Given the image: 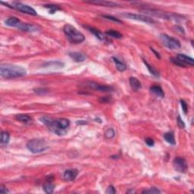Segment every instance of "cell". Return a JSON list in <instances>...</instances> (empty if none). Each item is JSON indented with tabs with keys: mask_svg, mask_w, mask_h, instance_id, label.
I'll use <instances>...</instances> for the list:
<instances>
[{
	"mask_svg": "<svg viewBox=\"0 0 194 194\" xmlns=\"http://www.w3.org/2000/svg\"><path fill=\"white\" fill-rule=\"evenodd\" d=\"M26 70L21 66L11 64H3L0 66V74L6 79L17 78L26 75Z\"/></svg>",
	"mask_w": 194,
	"mask_h": 194,
	"instance_id": "1",
	"label": "cell"
},
{
	"mask_svg": "<svg viewBox=\"0 0 194 194\" xmlns=\"http://www.w3.org/2000/svg\"><path fill=\"white\" fill-rule=\"evenodd\" d=\"M70 126V121L67 118H58L54 120L52 123L48 127L51 131L58 136H63L66 134Z\"/></svg>",
	"mask_w": 194,
	"mask_h": 194,
	"instance_id": "2",
	"label": "cell"
},
{
	"mask_svg": "<svg viewBox=\"0 0 194 194\" xmlns=\"http://www.w3.org/2000/svg\"><path fill=\"white\" fill-rule=\"evenodd\" d=\"M65 34L68 37V39L74 43H81L85 39V36L82 33L77 31L74 27L71 24H65L63 28Z\"/></svg>",
	"mask_w": 194,
	"mask_h": 194,
	"instance_id": "3",
	"label": "cell"
},
{
	"mask_svg": "<svg viewBox=\"0 0 194 194\" xmlns=\"http://www.w3.org/2000/svg\"><path fill=\"white\" fill-rule=\"evenodd\" d=\"M27 148L32 153H40L44 152L49 148V146L44 140L33 139L27 144Z\"/></svg>",
	"mask_w": 194,
	"mask_h": 194,
	"instance_id": "4",
	"label": "cell"
},
{
	"mask_svg": "<svg viewBox=\"0 0 194 194\" xmlns=\"http://www.w3.org/2000/svg\"><path fill=\"white\" fill-rule=\"evenodd\" d=\"M160 39H161L162 44L167 48L170 49H177L181 48V43L176 38L170 36L165 33H162L160 35Z\"/></svg>",
	"mask_w": 194,
	"mask_h": 194,
	"instance_id": "5",
	"label": "cell"
},
{
	"mask_svg": "<svg viewBox=\"0 0 194 194\" xmlns=\"http://www.w3.org/2000/svg\"><path fill=\"white\" fill-rule=\"evenodd\" d=\"M10 8L16 9V10L19 11V12H22V13H25L31 15H37L36 12L32 7H31V6H28L26 4L20 2H13L12 3V6H11Z\"/></svg>",
	"mask_w": 194,
	"mask_h": 194,
	"instance_id": "6",
	"label": "cell"
},
{
	"mask_svg": "<svg viewBox=\"0 0 194 194\" xmlns=\"http://www.w3.org/2000/svg\"><path fill=\"white\" fill-rule=\"evenodd\" d=\"M173 166L175 171L180 173H184L188 168L187 162L182 157H176L173 161Z\"/></svg>",
	"mask_w": 194,
	"mask_h": 194,
	"instance_id": "7",
	"label": "cell"
},
{
	"mask_svg": "<svg viewBox=\"0 0 194 194\" xmlns=\"http://www.w3.org/2000/svg\"><path fill=\"white\" fill-rule=\"evenodd\" d=\"M87 86L92 90H98V91L101 92H111L113 90V88L110 86L103 85V84H97V83L93 82V81H88L87 83Z\"/></svg>",
	"mask_w": 194,
	"mask_h": 194,
	"instance_id": "8",
	"label": "cell"
},
{
	"mask_svg": "<svg viewBox=\"0 0 194 194\" xmlns=\"http://www.w3.org/2000/svg\"><path fill=\"white\" fill-rule=\"evenodd\" d=\"M124 16L128 17L130 19H133V20L136 21H140L144 22V23L148 24H152L155 23V21L151 17L145 16L143 15H137V14H133V13H125L123 14Z\"/></svg>",
	"mask_w": 194,
	"mask_h": 194,
	"instance_id": "9",
	"label": "cell"
},
{
	"mask_svg": "<svg viewBox=\"0 0 194 194\" xmlns=\"http://www.w3.org/2000/svg\"><path fill=\"white\" fill-rule=\"evenodd\" d=\"M78 174V171L77 169H68L64 172V177L65 181H72L77 177Z\"/></svg>",
	"mask_w": 194,
	"mask_h": 194,
	"instance_id": "10",
	"label": "cell"
},
{
	"mask_svg": "<svg viewBox=\"0 0 194 194\" xmlns=\"http://www.w3.org/2000/svg\"><path fill=\"white\" fill-rule=\"evenodd\" d=\"M38 28H39V27L32 24L21 23V24L18 27V29L23 31H26V32H34V31H37Z\"/></svg>",
	"mask_w": 194,
	"mask_h": 194,
	"instance_id": "11",
	"label": "cell"
},
{
	"mask_svg": "<svg viewBox=\"0 0 194 194\" xmlns=\"http://www.w3.org/2000/svg\"><path fill=\"white\" fill-rule=\"evenodd\" d=\"M86 3L96 5V6H105V7H116V6H119L118 3L113 2H109V1H90V2H86Z\"/></svg>",
	"mask_w": 194,
	"mask_h": 194,
	"instance_id": "12",
	"label": "cell"
},
{
	"mask_svg": "<svg viewBox=\"0 0 194 194\" xmlns=\"http://www.w3.org/2000/svg\"><path fill=\"white\" fill-rule=\"evenodd\" d=\"M176 58H177L178 59L180 60V61L182 62L184 64H185L186 65H190V66H193L194 65V60L193 58H191V57H189L187 56V55H184V54H177V57Z\"/></svg>",
	"mask_w": 194,
	"mask_h": 194,
	"instance_id": "13",
	"label": "cell"
},
{
	"mask_svg": "<svg viewBox=\"0 0 194 194\" xmlns=\"http://www.w3.org/2000/svg\"><path fill=\"white\" fill-rule=\"evenodd\" d=\"M69 55L76 62H83L87 58L86 55L84 54L81 53V52H70Z\"/></svg>",
	"mask_w": 194,
	"mask_h": 194,
	"instance_id": "14",
	"label": "cell"
},
{
	"mask_svg": "<svg viewBox=\"0 0 194 194\" xmlns=\"http://www.w3.org/2000/svg\"><path fill=\"white\" fill-rule=\"evenodd\" d=\"M5 23H6V24L9 27H12V28H18L19 25L21 24V21L19 20L18 18H17V17H9L7 20H6Z\"/></svg>",
	"mask_w": 194,
	"mask_h": 194,
	"instance_id": "15",
	"label": "cell"
},
{
	"mask_svg": "<svg viewBox=\"0 0 194 194\" xmlns=\"http://www.w3.org/2000/svg\"><path fill=\"white\" fill-rule=\"evenodd\" d=\"M130 85L131 87V88L133 89L134 91H137L138 90L141 88V83L140 82V80H138L136 77H130Z\"/></svg>",
	"mask_w": 194,
	"mask_h": 194,
	"instance_id": "16",
	"label": "cell"
},
{
	"mask_svg": "<svg viewBox=\"0 0 194 194\" xmlns=\"http://www.w3.org/2000/svg\"><path fill=\"white\" fill-rule=\"evenodd\" d=\"M150 91L151 93H152L153 94H155V96L161 97V98H163L165 96V93H164V91L162 90V89L161 88V87L159 86H152V87H150Z\"/></svg>",
	"mask_w": 194,
	"mask_h": 194,
	"instance_id": "17",
	"label": "cell"
},
{
	"mask_svg": "<svg viewBox=\"0 0 194 194\" xmlns=\"http://www.w3.org/2000/svg\"><path fill=\"white\" fill-rule=\"evenodd\" d=\"M86 28L88 29V31L90 32H91L93 35H95L99 39H100V40H105L106 39V36L103 35V33L100 32V31H99L98 29L94 28H91V27H86Z\"/></svg>",
	"mask_w": 194,
	"mask_h": 194,
	"instance_id": "18",
	"label": "cell"
},
{
	"mask_svg": "<svg viewBox=\"0 0 194 194\" xmlns=\"http://www.w3.org/2000/svg\"><path fill=\"white\" fill-rule=\"evenodd\" d=\"M164 139L166 141L167 143H168L171 145H175L176 144V141H175V138H174V133L172 132H167L164 134Z\"/></svg>",
	"mask_w": 194,
	"mask_h": 194,
	"instance_id": "19",
	"label": "cell"
},
{
	"mask_svg": "<svg viewBox=\"0 0 194 194\" xmlns=\"http://www.w3.org/2000/svg\"><path fill=\"white\" fill-rule=\"evenodd\" d=\"M112 60H113L114 64L116 65V68H117L119 71L123 72V71H125V70L127 69V65H125L123 62L120 61V60L118 59L115 57H112Z\"/></svg>",
	"mask_w": 194,
	"mask_h": 194,
	"instance_id": "20",
	"label": "cell"
},
{
	"mask_svg": "<svg viewBox=\"0 0 194 194\" xmlns=\"http://www.w3.org/2000/svg\"><path fill=\"white\" fill-rule=\"evenodd\" d=\"M16 119L17 120H18L19 121L22 122V123L24 124H29L31 123V121H32V118H31L29 115H28V114H17Z\"/></svg>",
	"mask_w": 194,
	"mask_h": 194,
	"instance_id": "21",
	"label": "cell"
},
{
	"mask_svg": "<svg viewBox=\"0 0 194 194\" xmlns=\"http://www.w3.org/2000/svg\"><path fill=\"white\" fill-rule=\"evenodd\" d=\"M55 184H52V181H47L43 184V190L47 193H52L55 190Z\"/></svg>",
	"mask_w": 194,
	"mask_h": 194,
	"instance_id": "22",
	"label": "cell"
},
{
	"mask_svg": "<svg viewBox=\"0 0 194 194\" xmlns=\"http://www.w3.org/2000/svg\"><path fill=\"white\" fill-rule=\"evenodd\" d=\"M144 64H145L146 68H147L148 71H149V73H150L152 75L155 76V77H159V71H157L155 68H154L152 66V65H150L149 64V63L147 62H146V60L144 59Z\"/></svg>",
	"mask_w": 194,
	"mask_h": 194,
	"instance_id": "23",
	"label": "cell"
},
{
	"mask_svg": "<svg viewBox=\"0 0 194 194\" xmlns=\"http://www.w3.org/2000/svg\"><path fill=\"white\" fill-rule=\"evenodd\" d=\"M106 33L109 36H111L112 38H115V39H121V38H122L121 33L118 32V31H115V30H108Z\"/></svg>",
	"mask_w": 194,
	"mask_h": 194,
	"instance_id": "24",
	"label": "cell"
},
{
	"mask_svg": "<svg viewBox=\"0 0 194 194\" xmlns=\"http://www.w3.org/2000/svg\"><path fill=\"white\" fill-rule=\"evenodd\" d=\"M9 139H10V135L8 132L6 131H2L1 133V144H7L9 142Z\"/></svg>",
	"mask_w": 194,
	"mask_h": 194,
	"instance_id": "25",
	"label": "cell"
},
{
	"mask_svg": "<svg viewBox=\"0 0 194 194\" xmlns=\"http://www.w3.org/2000/svg\"><path fill=\"white\" fill-rule=\"evenodd\" d=\"M39 121H40L43 124H44V125H47V127H49V125L52 123V121H53L54 120L52 118L49 117V116L43 115V116H41V117L39 118Z\"/></svg>",
	"mask_w": 194,
	"mask_h": 194,
	"instance_id": "26",
	"label": "cell"
},
{
	"mask_svg": "<svg viewBox=\"0 0 194 194\" xmlns=\"http://www.w3.org/2000/svg\"><path fill=\"white\" fill-rule=\"evenodd\" d=\"M44 7L47 8V9H49V13L51 14H54L58 10H61V8L58 7V6H55V5H45Z\"/></svg>",
	"mask_w": 194,
	"mask_h": 194,
	"instance_id": "27",
	"label": "cell"
},
{
	"mask_svg": "<svg viewBox=\"0 0 194 194\" xmlns=\"http://www.w3.org/2000/svg\"><path fill=\"white\" fill-rule=\"evenodd\" d=\"M114 135H115V131L112 128H109L105 132V137L106 139H112L114 137Z\"/></svg>",
	"mask_w": 194,
	"mask_h": 194,
	"instance_id": "28",
	"label": "cell"
},
{
	"mask_svg": "<svg viewBox=\"0 0 194 194\" xmlns=\"http://www.w3.org/2000/svg\"><path fill=\"white\" fill-rule=\"evenodd\" d=\"M170 60H171V62L174 63V65H177V66L183 67V68H185V67H187V65H186L185 64H184V63H183L181 61H180V60L178 59L177 58H176V57L175 58H171Z\"/></svg>",
	"mask_w": 194,
	"mask_h": 194,
	"instance_id": "29",
	"label": "cell"
},
{
	"mask_svg": "<svg viewBox=\"0 0 194 194\" xmlns=\"http://www.w3.org/2000/svg\"><path fill=\"white\" fill-rule=\"evenodd\" d=\"M142 193H161V191H160L159 189L155 188V187H151L149 190H144V191L142 192Z\"/></svg>",
	"mask_w": 194,
	"mask_h": 194,
	"instance_id": "30",
	"label": "cell"
},
{
	"mask_svg": "<svg viewBox=\"0 0 194 194\" xmlns=\"http://www.w3.org/2000/svg\"><path fill=\"white\" fill-rule=\"evenodd\" d=\"M180 103H181V107H182V109H183V112H184V114H187V110H188V106H187V103H186L184 100H182L181 99V101H180Z\"/></svg>",
	"mask_w": 194,
	"mask_h": 194,
	"instance_id": "31",
	"label": "cell"
},
{
	"mask_svg": "<svg viewBox=\"0 0 194 194\" xmlns=\"http://www.w3.org/2000/svg\"><path fill=\"white\" fill-rule=\"evenodd\" d=\"M34 92L36 93H37V94H45V93H48V90L47 89H45V88H36L34 90Z\"/></svg>",
	"mask_w": 194,
	"mask_h": 194,
	"instance_id": "32",
	"label": "cell"
},
{
	"mask_svg": "<svg viewBox=\"0 0 194 194\" xmlns=\"http://www.w3.org/2000/svg\"><path fill=\"white\" fill-rule=\"evenodd\" d=\"M102 16H103V17H105V18L108 19V20H111V21H112L118 22V23H121V21H120L119 19H118V18H116V17L111 16V15H102Z\"/></svg>",
	"mask_w": 194,
	"mask_h": 194,
	"instance_id": "33",
	"label": "cell"
},
{
	"mask_svg": "<svg viewBox=\"0 0 194 194\" xmlns=\"http://www.w3.org/2000/svg\"><path fill=\"white\" fill-rule=\"evenodd\" d=\"M177 125L180 128H185V124H184V121L181 118L180 116H178L177 118Z\"/></svg>",
	"mask_w": 194,
	"mask_h": 194,
	"instance_id": "34",
	"label": "cell"
},
{
	"mask_svg": "<svg viewBox=\"0 0 194 194\" xmlns=\"http://www.w3.org/2000/svg\"><path fill=\"white\" fill-rule=\"evenodd\" d=\"M106 193H107V194H114V193H116L115 188H114L113 186H109V187L107 188V190H106Z\"/></svg>",
	"mask_w": 194,
	"mask_h": 194,
	"instance_id": "35",
	"label": "cell"
},
{
	"mask_svg": "<svg viewBox=\"0 0 194 194\" xmlns=\"http://www.w3.org/2000/svg\"><path fill=\"white\" fill-rule=\"evenodd\" d=\"M111 98L110 96H103L99 99V102L101 103H110Z\"/></svg>",
	"mask_w": 194,
	"mask_h": 194,
	"instance_id": "36",
	"label": "cell"
},
{
	"mask_svg": "<svg viewBox=\"0 0 194 194\" xmlns=\"http://www.w3.org/2000/svg\"><path fill=\"white\" fill-rule=\"evenodd\" d=\"M145 143L149 146H153L154 144H155V142H154L153 139H152V138H146V139H145Z\"/></svg>",
	"mask_w": 194,
	"mask_h": 194,
	"instance_id": "37",
	"label": "cell"
},
{
	"mask_svg": "<svg viewBox=\"0 0 194 194\" xmlns=\"http://www.w3.org/2000/svg\"><path fill=\"white\" fill-rule=\"evenodd\" d=\"M8 193H9V190H8V189H6V187H5V186H3V185L0 186V193L6 194Z\"/></svg>",
	"mask_w": 194,
	"mask_h": 194,
	"instance_id": "38",
	"label": "cell"
},
{
	"mask_svg": "<svg viewBox=\"0 0 194 194\" xmlns=\"http://www.w3.org/2000/svg\"><path fill=\"white\" fill-rule=\"evenodd\" d=\"M151 50H152V52H154V54H155V56H156L157 58H161V56H160L159 53V52H157L156 51H155V50H154V49H153V48H151Z\"/></svg>",
	"mask_w": 194,
	"mask_h": 194,
	"instance_id": "39",
	"label": "cell"
}]
</instances>
